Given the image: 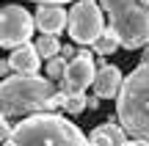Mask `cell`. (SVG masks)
Returning a JSON list of instances; mask_svg holds the SVG:
<instances>
[{"instance_id":"cell-1","label":"cell","mask_w":149,"mask_h":146,"mask_svg":"<svg viewBox=\"0 0 149 146\" xmlns=\"http://www.w3.org/2000/svg\"><path fill=\"white\" fill-rule=\"evenodd\" d=\"M6 146H91L88 135L77 130L69 119L55 113H33L14 127Z\"/></svg>"},{"instance_id":"cell-2","label":"cell","mask_w":149,"mask_h":146,"mask_svg":"<svg viewBox=\"0 0 149 146\" xmlns=\"http://www.w3.org/2000/svg\"><path fill=\"white\" fill-rule=\"evenodd\" d=\"M116 119L133 141L149 143V64H141L124 77L116 97Z\"/></svg>"},{"instance_id":"cell-3","label":"cell","mask_w":149,"mask_h":146,"mask_svg":"<svg viewBox=\"0 0 149 146\" xmlns=\"http://www.w3.org/2000/svg\"><path fill=\"white\" fill-rule=\"evenodd\" d=\"M55 94V83L42 75H8L0 83V116H33L47 110V99Z\"/></svg>"},{"instance_id":"cell-4","label":"cell","mask_w":149,"mask_h":146,"mask_svg":"<svg viewBox=\"0 0 149 146\" xmlns=\"http://www.w3.org/2000/svg\"><path fill=\"white\" fill-rule=\"evenodd\" d=\"M100 6L108 14V28H113L124 50L149 44V0H100Z\"/></svg>"},{"instance_id":"cell-5","label":"cell","mask_w":149,"mask_h":146,"mask_svg":"<svg viewBox=\"0 0 149 146\" xmlns=\"http://www.w3.org/2000/svg\"><path fill=\"white\" fill-rule=\"evenodd\" d=\"M102 30H105V17H102V6L97 0H77L69 8L66 33H69V39L74 44L91 47Z\"/></svg>"},{"instance_id":"cell-6","label":"cell","mask_w":149,"mask_h":146,"mask_svg":"<svg viewBox=\"0 0 149 146\" xmlns=\"http://www.w3.org/2000/svg\"><path fill=\"white\" fill-rule=\"evenodd\" d=\"M33 30H36V22L33 14L22 6H3L0 8V47L14 50L19 44L31 42Z\"/></svg>"},{"instance_id":"cell-7","label":"cell","mask_w":149,"mask_h":146,"mask_svg":"<svg viewBox=\"0 0 149 146\" xmlns=\"http://www.w3.org/2000/svg\"><path fill=\"white\" fill-rule=\"evenodd\" d=\"M94 75H97L94 55L88 50H80L72 61H66L61 91L64 94H86V88H91V83H94Z\"/></svg>"},{"instance_id":"cell-8","label":"cell","mask_w":149,"mask_h":146,"mask_svg":"<svg viewBox=\"0 0 149 146\" xmlns=\"http://www.w3.org/2000/svg\"><path fill=\"white\" fill-rule=\"evenodd\" d=\"M66 17L69 11H64V6H55V3H39L36 14H33V22L42 33H53L58 36L61 30H66Z\"/></svg>"},{"instance_id":"cell-9","label":"cell","mask_w":149,"mask_h":146,"mask_svg":"<svg viewBox=\"0 0 149 146\" xmlns=\"http://www.w3.org/2000/svg\"><path fill=\"white\" fill-rule=\"evenodd\" d=\"M122 83H124V75L119 66H100L91 88H94V94L100 99H116L119 91H122Z\"/></svg>"},{"instance_id":"cell-10","label":"cell","mask_w":149,"mask_h":146,"mask_svg":"<svg viewBox=\"0 0 149 146\" xmlns=\"http://www.w3.org/2000/svg\"><path fill=\"white\" fill-rule=\"evenodd\" d=\"M42 55L36 53V47H33V42H25L19 44V47L11 50L8 55V64H11V72H17V75H39V66H42Z\"/></svg>"},{"instance_id":"cell-11","label":"cell","mask_w":149,"mask_h":146,"mask_svg":"<svg viewBox=\"0 0 149 146\" xmlns=\"http://www.w3.org/2000/svg\"><path fill=\"white\" fill-rule=\"evenodd\" d=\"M130 141V135L124 132L122 124L116 121H105V124H97L88 132V143L91 146H124Z\"/></svg>"},{"instance_id":"cell-12","label":"cell","mask_w":149,"mask_h":146,"mask_svg":"<svg viewBox=\"0 0 149 146\" xmlns=\"http://www.w3.org/2000/svg\"><path fill=\"white\" fill-rule=\"evenodd\" d=\"M91 47H94L97 55H111V53H116L122 44H119V36L113 33V28H105V30L97 36V42L91 44Z\"/></svg>"},{"instance_id":"cell-13","label":"cell","mask_w":149,"mask_h":146,"mask_svg":"<svg viewBox=\"0 0 149 146\" xmlns=\"http://www.w3.org/2000/svg\"><path fill=\"white\" fill-rule=\"evenodd\" d=\"M33 47H36V53L42 55L44 61L61 53V42H58V39L53 36V33H42L39 39H33Z\"/></svg>"},{"instance_id":"cell-14","label":"cell","mask_w":149,"mask_h":146,"mask_svg":"<svg viewBox=\"0 0 149 146\" xmlns=\"http://www.w3.org/2000/svg\"><path fill=\"white\" fill-rule=\"evenodd\" d=\"M47 80H53V83H61L64 80V72H66V58H61V53L58 55H53V58H47Z\"/></svg>"},{"instance_id":"cell-15","label":"cell","mask_w":149,"mask_h":146,"mask_svg":"<svg viewBox=\"0 0 149 146\" xmlns=\"http://www.w3.org/2000/svg\"><path fill=\"white\" fill-rule=\"evenodd\" d=\"M64 110H66V113H72V116L74 113H83V110H86V94H69Z\"/></svg>"},{"instance_id":"cell-16","label":"cell","mask_w":149,"mask_h":146,"mask_svg":"<svg viewBox=\"0 0 149 146\" xmlns=\"http://www.w3.org/2000/svg\"><path fill=\"white\" fill-rule=\"evenodd\" d=\"M11 132H14V127L8 124V119H3V116H0V143H6L11 138Z\"/></svg>"},{"instance_id":"cell-17","label":"cell","mask_w":149,"mask_h":146,"mask_svg":"<svg viewBox=\"0 0 149 146\" xmlns=\"http://www.w3.org/2000/svg\"><path fill=\"white\" fill-rule=\"evenodd\" d=\"M80 50H74V47H64V44H61V58H66V61H72L74 55H77Z\"/></svg>"},{"instance_id":"cell-18","label":"cell","mask_w":149,"mask_h":146,"mask_svg":"<svg viewBox=\"0 0 149 146\" xmlns=\"http://www.w3.org/2000/svg\"><path fill=\"white\" fill-rule=\"evenodd\" d=\"M100 102H102V99L97 97V94H94V97H86V108H88V110H97V108H100Z\"/></svg>"},{"instance_id":"cell-19","label":"cell","mask_w":149,"mask_h":146,"mask_svg":"<svg viewBox=\"0 0 149 146\" xmlns=\"http://www.w3.org/2000/svg\"><path fill=\"white\" fill-rule=\"evenodd\" d=\"M0 75H3V77L14 75V72H11V64H8V58H6V61H0Z\"/></svg>"},{"instance_id":"cell-20","label":"cell","mask_w":149,"mask_h":146,"mask_svg":"<svg viewBox=\"0 0 149 146\" xmlns=\"http://www.w3.org/2000/svg\"><path fill=\"white\" fill-rule=\"evenodd\" d=\"M33 3H55V6H64V3H72V0H33Z\"/></svg>"},{"instance_id":"cell-21","label":"cell","mask_w":149,"mask_h":146,"mask_svg":"<svg viewBox=\"0 0 149 146\" xmlns=\"http://www.w3.org/2000/svg\"><path fill=\"white\" fill-rule=\"evenodd\" d=\"M124 146H149V143H144V141H133V138H130V141L124 143Z\"/></svg>"},{"instance_id":"cell-22","label":"cell","mask_w":149,"mask_h":146,"mask_svg":"<svg viewBox=\"0 0 149 146\" xmlns=\"http://www.w3.org/2000/svg\"><path fill=\"white\" fill-rule=\"evenodd\" d=\"M141 64H149V47H144V55H141Z\"/></svg>"}]
</instances>
